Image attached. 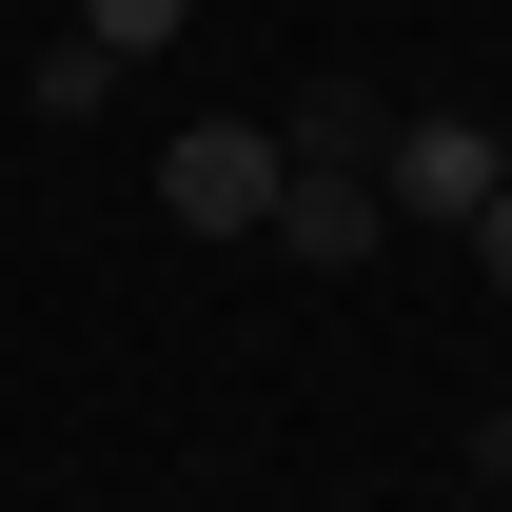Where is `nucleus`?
Returning a JSON list of instances; mask_svg holds the SVG:
<instances>
[{
  "label": "nucleus",
  "mask_w": 512,
  "mask_h": 512,
  "mask_svg": "<svg viewBox=\"0 0 512 512\" xmlns=\"http://www.w3.org/2000/svg\"><path fill=\"white\" fill-rule=\"evenodd\" d=\"M158 217L178 237H276V119H197L158 158Z\"/></svg>",
  "instance_id": "f257e3e1"
},
{
  "label": "nucleus",
  "mask_w": 512,
  "mask_h": 512,
  "mask_svg": "<svg viewBox=\"0 0 512 512\" xmlns=\"http://www.w3.org/2000/svg\"><path fill=\"white\" fill-rule=\"evenodd\" d=\"M512 158H493V119H394V158H375V197L394 217H434V237H473V197H493Z\"/></svg>",
  "instance_id": "f03ea898"
},
{
  "label": "nucleus",
  "mask_w": 512,
  "mask_h": 512,
  "mask_svg": "<svg viewBox=\"0 0 512 512\" xmlns=\"http://www.w3.org/2000/svg\"><path fill=\"white\" fill-rule=\"evenodd\" d=\"M375 217H394L375 178H296V158H276V256H316V276H335V256H375Z\"/></svg>",
  "instance_id": "7ed1b4c3"
},
{
  "label": "nucleus",
  "mask_w": 512,
  "mask_h": 512,
  "mask_svg": "<svg viewBox=\"0 0 512 512\" xmlns=\"http://www.w3.org/2000/svg\"><path fill=\"white\" fill-rule=\"evenodd\" d=\"M276 158H296V178H375L394 119H375V99H296V119H276Z\"/></svg>",
  "instance_id": "20e7f679"
},
{
  "label": "nucleus",
  "mask_w": 512,
  "mask_h": 512,
  "mask_svg": "<svg viewBox=\"0 0 512 512\" xmlns=\"http://www.w3.org/2000/svg\"><path fill=\"white\" fill-rule=\"evenodd\" d=\"M119 79H138V60H99V40H79V20H60V40H40V119H99Z\"/></svg>",
  "instance_id": "39448f33"
},
{
  "label": "nucleus",
  "mask_w": 512,
  "mask_h": 512,
  "mask_svg": "<svg viewBox=\"0 0 512 512\" xmlns=\"http://www.w3.org/2000/svg\"><path fill=\"white\" fill-rule=\"evenodd\" d=\"M178 20H197V0H79V40H99V60H158Z\"/></svg>",
  "instance_id": "423d86ee"
},
{
  "label": "nucleus",
  "mask_w": 512,
  "mask_h": 512,
  "mask_svg": "<svg viewBox=\"0 0 512 512\" xmlns=\"http://www.w3.org/2000/svg\"><path fill=\"white\" fill-rule=\"evenodd\" d=\"M473 256H493V276H512V178H493V197H473Z\"/></svg>",
  "instance_id": "0eeeda50"
},
{
  "label": "nucleus",
  "mask_w": 512,
  "mask_h": 512,
  "mask_svg": "<svg viewBox=\"0 0 512 512\" xmlns=\"http://www.w3.org/2000/svg\"><path fill=\"white\" fill-rule=\"evenodd\" d=\"M473 473H512V414H493V434H473Z\"/></svg>",
  "instance_id": "6e6552de"
},
{
  "label": "nucleus",
  "mask_w": 512,
  "mask_h": 512,
  "mask_svg": "<svg viewBox=\"0 0 512 512\" xmlns=\"http://www.w3.org/2000/svg\"><path fill=\"white\" fill-rule=\"evenodd\" d=\"M493 158H512V119H493Z\"/></svg>",
  "instance_id": "1a4fd4ad"
}]
</instances>
